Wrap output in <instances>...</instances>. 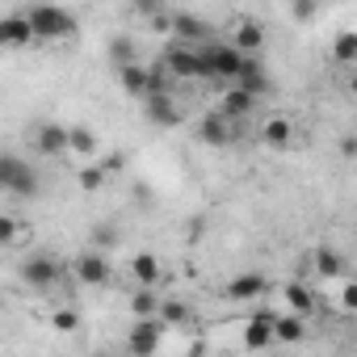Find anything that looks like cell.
Returning <instances> with one entry per match:
<instances>
[{"instance_id":"1","label":"cell","mask_w":357,"mask_h":357,"mask_svg":"<svg viewBox=\"0 0 357 357\" xmlns=\"http://www.w3.org/2000/svg\"><path fill=\"white\" fill-rule=\"evenodd\" d=\"M26 17H30V26H34V38H43V43L72 38V34L80 30V22H76L68 9H55V5H38V9H30Z\"/></svg>"},{"instance_id":"2","label":"cell","mask_w":357,"mask_h":357,"mask_svg":"<svg viewBox=\"0 0 357 357\" xmlns=\"http://www.w3.org/2000/svg\"><path fill=\"white\" fill-rule=\"evenodd\" d=\"M160 63H164V72H168V76H181V80H194V76H211V59H206V47H168Z\"/></svg>"},{"instance_id":"3","label":"cell","mask_w":357,"mask_h":357,"mask_svg":"<svg viewBox=\"0 0 357 357\" xmlns=\"http://www.w3.org/2000/svg\"><path fill=\"white\" fill-rule=\"evenodd\" d=\"M0 185L17 198H34L38 194V172L17 155H0Z\"/></svg>"},{"instance_id":"4","label":"cell","mask_w":357,"mask_h":357,"mask_svg":"<svg viewBox=\"0 0 357 357\" xmlns=\"http://www.w3.org/2000/svg\"><path fill=\"white\" fill-rule=\"evenodd\" d=\"M206 59H211V76H223V80H240L244 68H248V55H240L236 47H206Z\"/></svg>"},{"instance_id":"5","label":"cell","mask_w":357,"mask_h":357,"mask_svg":"<svg viewBox=\"0 0 357 357\" xmlns=\"http://www.w3.org/2000/svg\"><path fill=\"white\" fill-rule=\"evenodd\" d=\"M160 340H164V324H160V319H135V324H130L126 344H130L135 357H151V353L160 349Z\"/></svg>"},{"instance_id":"6","label":"cell","mask_w":357,"mask_h":357,"mask_svg":"<svg viewBox=\"0 0 357 357\" xmlns=\"http://www.w3.org/2000/svg\"><path fill=\"white\" fill-rule=\"evenodd\" d=\"M34 147H38L43 155H63V151H72V126H55V122L38 126V130H34Z\"/></svg>"},{"instance_id":"7","label":"cell","mask_w":357,"mask_h":357,"mask_svg":"<svg viewBox=\"0 0 357 357\" xmlns=\"http://www.w3.org/2000/svg\"><path fill=\"white\" fill-rule=\"evenodd\" d=\"M76 278H80L84 286H105V282H109V257H105V252H84V257L76 261Z\"/></svg>"},{"instance_id":"8","label":"cell","mask_w":357,"mask_h":357,"mask_svg":"<svg viewBox=\"0 0 357 357\" xmlns=\"http://www.w3.org/2000/svg\"><path fill=\"white\" fill-rule=\"evenodd\" d=\"M22 278H26L30 286L47 290V286H55V282H59V265H55L51 257H30V261H26V269H22Z\"/></svg>"},{"instance_id":"9","label":"cell","mask_w":357,"mask_h":357,"mask_svg":"<svg viewBox=\"0 0 357 357\" xmlns=\"http://www.w3.org/2000/svg\"><path fill=\"white\" fill-rule=\"evenodd\" d=\"M0 43H5V47H26V43H34V26H30V17H26V13L5 17V22H0Z\"/></svg>"},{"instance_id":"10","label":"cell","mask_w":357,"mask_h":357,"mask_svg":"<svg viewBox=\"0 0 357 357\" xmlns=\"http://www.w3.org/2000/svg\"><path fill=\"white\" fill-rule=\"evenodd\" d=\"M269 290V282L261 278V273H244V278H236L231 286H227V298L231 303H252V298H261Z\"/></svg>"},{"instance_id":"11","label":"cell","mask_w":357,"mask_h":357,"mask_svg":"<svg viewBox=\"0 0 357 357\" xmlns=\"http://www.w3.org/2000/svg\"><path fill=\"white\" fill-rule=\"evenodd\" d=\"M198 139H202L206 147H223V143L231 139V122H227L223 114H211V118L198 122Z\"/></svg>"},{"instance_id":"12","label":"cell","mask_w":357,"mask_h":357,"mask_svg":"<svg viewBox=\"0 0 357 357\" xmlns=\"http://www.w3.org/2000/svg\"><path fill=\"white\" fill-rule=\"evenodd\" d=\"M252 105H257V97H252V93H244L240 84H231V89L223 93V105H219V114H223V118L231 122V118H244V114H248Z\"/></svg>"},{"instance_id":"13","label":"cell","mask_w":357,"mask_h":357,"mask_svg":"<svg viewBox=\"0 0 357 357\" xmlns=\"http://www.w3.org/2000/svg\"><path fill=\"white\" fill-rule=\"evenodd\" d=\"M143 109H147V118L155 122V126H176L181 122V114H176V105L164 97V93H155V97H147L143 101Z\"/></svg>"},{"instance_id":"14","label":"cell","mask_w":357,"mask_h":357,"mask_svg":"<svg viewBox=\"0 0 357 357\" xmlns=\"http://www.w3.org/2000/svg\"><path fill=\"white\" fill-rule=\"evenodd\" d=\"M118 76H122V89H126L130 97H143V101L151 97V72H147V68L130 63V68H122Z\"/></svg>"},{"instance_id":"15","label":"cell","mask_w":357,"mask_h":357,"mask_svg":"<svg viewBox=\"0 0 357 357\" xmlns=\"http://www.w3.org/2000/svg\"><path fill=\"white\" fill-rule=\"evenodd\" d=\"M172 34H181L185 43H198V38L211 34V26L202 17H194V13H172Z\"/></svg>"},{"instance_id":"16","label":"cell","mask_w":357,"mask_h":357,"mask_svg":"<svg viewBox=\"0 0 357 357\" xmlns=\"http://www.w3.org/2000/svg\"><path fill=\"white\" fill-rule=\"evenodd\" d=\"M261 43H265V34H261L257 22H240V26H236V43H231V47H236L240 55L252 59V51H261Z\"/></svg>"},{"instance_id":"17","label":"cell","mask_w":357,"mask_h":357,"mask_svg":"<svg viewBox=\"0 0 357 357\" xmlns=\"http://www.w3.org/2000/svg\"><path fill=\"white\" fill-rule=\"evenodd\" d=\"M130 273H135V282H139L143 290H151V286L160 282V261H155L151 252H139V257L130 261Z\"/></svg>"},{"instance_id":"18","label":"cell","mask_w":357,"mask_h":357,"mask_svg":"<svg viewBox=\"0 0 357 357\" xmlns=\"http://www.w3.org/2000/svg\"><path fill=\"white\" fill-rule=\"evenodd\" d=\"M286 303H290V311H294V315H303V319H307V315L315 311V303H319V298H315V294H311L307 286L290 282V286H286Z\"/></svg>"},{"instance_id":"19","label":"cell","mask_w":357,"mask_h":357,"mask_svg":"<svg viewBox=\"0 0 357 357\" xmlns=\"http://www.w3.org/2000/svg\"><path fill=\"white\" fill-rule=\"evenodd\" d=\"M315 273L319 278H344V257L332 252V248H319L315 252Z\"/></svg>"},{"instance_id":"20","label":"cell","mask_w":357,"mask_h":357,"mask_svg":"<svg viewBox=\"0 0 357 357\" xmlns=\"http://www.w3.org/2000/svg\"><path fill=\"white\" fill-rule=\"evenodd\" d=\"M273 336H278V340H286V344L303 340V336H307V324H303V315H282V319L273 324Z\"/></svg>"},{"instance_id":"21","label":"cell","mask_w":357,"mask_h":357,"mask_svg":"<svg viewBox=\"0 0 357 357\" xmlns=\"http://www.w3.org/2000/svg\"><path fill=\"white\" fill-rule=\"evenodd\" d=\"M236 84H240L244 93H252V97H257V93H265V89H269V76L261 72V63H257V59H248V68H244V76H240Z\"/></svg>"},{"instance_id":"22","label":"cell","mask_w":357,"mask_h":357,"mask_svg":"<svg viewBox=\"0 0 357 357\" xmlns=\"http://www.w3.org/2000/svg\"><path fill=\"white\" fill-rule=\"evenodd\" d=\"M290 135H294V126H290V118H269V122L261 126V139H265V143H273V147H282V143H290Z\"/></svg>"},{"instance_id":"23","label":"cell","mask_w":357,"mask_h":357,"mask_svg":"<svg viewBox=\"0 0 357 357\" xmlns=\"http://www.w3.org/2000/svg\"><path fill=\"white\" fill-rule=\"evenodd\" d=\"M160 298L151 294V290H135L130 294V311H135V319H151V315H160Z\"/></svg>"},{"instance_id":"24","label":"cell","mask_w":357,"mask_h":357,"mask_svg":"<svg viewBox=\"0 0 357 357\" xmlns=\"http://www.w3.org/2000/svg\"><path fill=\"white\" fill-rule=\"evenodd\" d=\"M155 319H160L164 328H181V324L190 319V307H185V303H176V298H168V303L160 307V315H155Z\"/></svg>"},{"instance_id":"25","label":"cell","mask_w":357,"mask_h":357,"mask_svg":"<svg viewBox=\"0 0 357 357\" xmlns=\"http://www.w3.org/2000/svg\"><path fill=\"white\" fill-rule=\"evenodd\" d=\"M332 59H336V63H353V59H357V34H353V30L336 34V43H332Z\"/></svg>"},{"instance_id":"26","label":"cell","mask_w":357,"mask_h":357,"mask_svg":"<svg viewBox=\"0 0 357 357\" xmlns=\"http://www.w3.org/2000/svg\"><path fill=\"white\" fill-rule=\"evenodd\" d=\"M72 151L76 155H97V139L89 126H72Z\"/></svg>"},{"instance_id":"27","label":"cell","mask_w":357,"mask_h":357,"mask_svg":"<svg viewBox=\"0 0 357 357\" xmlns=\"http://www.w3.org/2000/svg\"><path fill=\"white\" fill-rule=\"evenodd\" d=\"M109 55H114V63H118V72H122V68H130V63H135V43H130V38H114Z\"/></svg>"},{"instance_id":"28","label":"cell","mask_w":357,"mask_h":357,"mask_svg":"<svg viewBox=\"0 0 357 357\" xmlns=\"http://www.w3.org/2000/svg\"><path fill=\"white\" fill-rule=\"evenodd\" d=\"M51 324H55L59 332H76V324H80V315H76L72 307H59V311L51 315Z\"/></svg>"},{"instance_id":"29","label":"cell","mask_w":357,"mask_h":357,"mask_svg":"<svg viewBox=\"0 0 357 357\" xmlns=\"http://www.w3.org/2000/svg\"><path fill=\"white\" fill-rule=\"evenodd\" d=\"M105 176H109L105 168H80V185H84V190H101Z\"/></svg>"},{"instance_id":"30","label":"cell","mask_w":357,"mask_h":357,"mask_svg":"<svg viewBox=\"0 0 357 357\" xmlns=\"http://www.w3.org/2000/svg\"><path fill=\"white\" fill-rule=\"evenodd\" d=\"M336 303H340L344 311H357V282H344V286H340V298H336Z\"/></svg>"},{"instance_id":"31","label":"cell","mask_w":357,"mask_h":357,"mask_svg":"<svg viewBox=\"0 0 357 357\" xmlns=\"http://www.w3.org/2000/svg\"><path fill=\"white\" fill-rule=\"evenodd\" d=\"M0 240H5V244L17 240V219L13 215H0Z\"/></svg>"},{"instance_id":"32","label":"cell","mask_w":357,"mask_h":357,"mask_svg":"<svg viewBox=\"0 0 357 357\" xmlns=\"http://www.w3.org/2000/svg\"><path fill=\"white\" fill-rule=\"evenodd\" d=\"M93 240H97V248H109L118 236H114V227H93Z\"/></svg>"},{"instance_id":"33","label":"cell","mask_w":357,"mask_h":357,"mask_svg":"<svg viewBox=\"0 0 357 357\" xmlns=\"http://www.w3.org/2000/svg\"><path fill=\"white\" fill-rule=\"evenodd\" d=\"M290 13H294V22H311V17H315V5H307V0H298V5H294Z\"/></svg>"},{"instance_id":"34","label":"cell","mask_w":357,"mask_h":357,"mask_svg":"<svg viewBox=\"0 0 357 357\" xmlns=\"http://www.w3.org/2000/svg\"><path fill=\"white\" fill-rule=\"evenodd\" d=\"M349 84H353V93H357V72H353V80H349Z\"/></svg>"},{"instance_id":"35","label":"cell","mask_w":357,"mask_h":357,"mask_svg":"<svg viewBox=\"0 0 357 357\" xmlns=\"http://www.w3.org/2000/svg\"><path fill=\"white\" fill-rule=\"evenodd\" d=\"M97 357H109V353H97Z\"/></svg>"}]
</instances>
